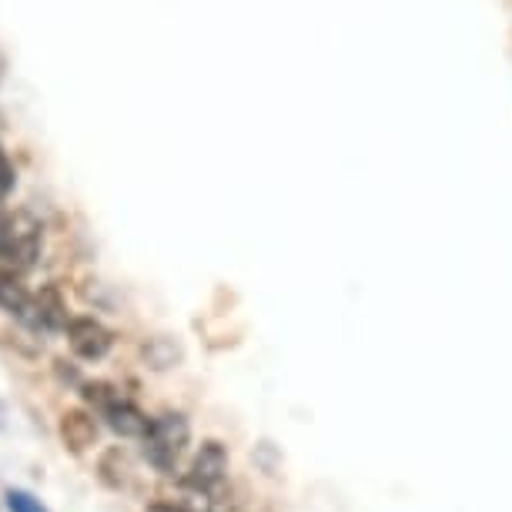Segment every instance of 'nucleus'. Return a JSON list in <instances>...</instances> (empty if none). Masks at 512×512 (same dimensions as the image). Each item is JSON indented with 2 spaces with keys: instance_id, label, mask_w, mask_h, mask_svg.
I'll use <instances>...</instances> for the list:
<instances>
[{
  "instance_id": "f257e3e1",
  "label": "nucleus",
  "mask_w": 512,
  "mask_h": 512,
  "mask_svg": "<svg viewBox=\"0 0 512 512\" xmlns=\"http://www.w3.org/2000/svg\"><path fill=\"white\" fill-rule=\"evenodd\" d=\"M191 446V422L185 412H161L154 415L148 432L141 436V456L144 462L161 472V476H171L178 469L181 456Z\"/></svg>"
},
{
  "instance_id": "f03ea898",
  "label": "nucleus",
  "mask_w": 512,
  "mask_h": 512,
  "mask_svg": "<svg viewBox=\"0 0 512 512\" xmlns=\"http://www.w3.org/2000/svg\"><path fill=\"white\" fill-rule=\"evenodd\" d=\"M64 335H67V345L77 359L84 362H101L108 359L111 349H114V335L111 328L98 322L94 315H71L64 325Z\"/></svg>"
},
{
  "instance_id": "7ed1b4c3",
  "label": "nucleus",
  "mask_w": 512,
  "mask_h": 512,
  "mask_svg": "<svg viewBox=\"0 0 512 512\" xmlns=\"http://www.w3.org/2000/svg\"><path fill=\"white\" fill-rule=\"evenodd\" d=\"M228 476V449L221 446L218 439H205L201 442V449L195 452V459H191L188 472L181 476V486L185 489H198V492H215L221 482Z\"/></svg>"
},
{
  "instance_id": "20e7f679",
  "label": "nucleus",
  "mask_w": 512,
  "mask_h": 512,
  "mask_svg": "<svg viewBox=\"0 0 512 512\" xmlns=\"http://www.w3.org/2000/svg\"><path fill=\"white\" fill-rule=\"evenodd\" d=\"M67 302L57 285H41V292H31V302H27L21 322L31 328L34 335H51V332H64L67 325Z\"/></svg>"
},
{
  "instance_id": "39448f33",
  "label": "nucleus",
  "mask_w": 512,
  "mask_h": 512,
  "mask_svg": "<svg viewBox=\"0 0 512 512\" xmlns=\"http://www.w3.org/2000/svg\"><path fill=\"white\" fill-rule=\"evenodd\" d=\"M41 248H44V235H41V225L34 218H14L11 221V241H7V251H4V262L7 268H14L17 275L31 272L41 258Z\"/></svg>"
},
{
  "instance_id": "423d86ee",
  "label": "nucleus",
  "mask_w": 512,
  "mask_h": 512,
  "mask_svg": "<svg viewBox=\"0 0 512 512\" xmlns=\"http://www.w3.org/2000/svg\"><path fill=\"white\" fill-rule=\"evenodd\" d=\"M101 419H104V425L114 432V436H121V439H138L141 442V436L148 432V425H151V419L144 415L138 405H134L131 399H124V395H118L108 409L101 412Z\"/></svg>"
},
{
  "instance_id": "0eeeda50",
  "label": "nucleus",
  "mask_w": 512,
  "mask_h": 512,
  "mask_svg": "<svg viewBox=\"0 0 512 512\" xmlns=\"http://www.w3.org/2000/svg\"><path fill=\"white\" fill-rule=\"evenodd\" d=\"M61 439L71 452H88L98 446V422H94V412L88 409H67L61 415Z\"/></svg>"
},
{
  "instance_id": "6e6552de",
  "label": "nucleus",
  "mask_w": 512,
  "mask_h": 512,
  "mask_svg": "<svg viewBox=\"0 0 512 512\" xmlns=\"http://www.w3.org/2000/svg\"><path fill=\"white\" fill-rule=\"evenodd\" d=\"M185 359V349L181 342H175L171 335H154L141 345V362L148 365L151 372H168Z\"/></svg>"
},
{
  "instance_id": "1a4fd4ad",
  "label": "nucleus",
  "mask_w": 512,
  "mask_h": 512,
  "mask_svg": "<svg viewBox=\"0 0 512 512\" xmlns=\"http://www.w3.org/2000/svg\"><path fill=\"white\" fill-rule=\"evenodd\" d=\"M27 302H31V288L24 285V275H17L14 268H0V312L21 318Z\"/></svg>"
},
{
  "instance_id": "9d476101",
  "label": "nucleus",
  "mask_w": 512,
  "mask_h": 512,
  "mask_svg": "<svg viewBox=\"0 0 512 512\" xmlns=\"http://www.w3.org/2000/svg\"><path fill=\"white\" fill-rule=\"evenodd\" d=\"M101 462L104 466H114V472H104V482H108L111 489H124L131 482V462H128V456H124L121 449H108L101 456Z\"/></svg>"
},
{
  "instance_id": "9b49d317",
  "label": "nucleus",
  "mask_w": 512,
  "mask_h": 512,
  "mask_svg": "<svg viewBox=\"0 0 512 512\" xmlns=\"http://www.w3.org/2000/svg\"><path fill=\"white\" fill-rule=\"evenodd\" d=\"M4 506H7V512H51L34 492H27V489H7Z\"/></svg>"
},
{
  "instance_id": "f8f14e48",
  "label": "nucleus",
  "mask_w": 512,
  "mask_h": 512,
  "mask_svg": "<svg viewBox=\"0 0 512 512\" xmlns=\"http://www.w3.org/2000/svg\"><path fill=\"white\" fill-rule=\"evenodd\" d=\"M14 185H17V171H14L11 158H7V151L0 148V195H7V191H14Z\"/></svg>"
},
{
  "instance_id": "ddd939ff",
  "label": "nucleus",
  "mask_w": 512,
  "mask_h": 512,
  "mask_svg": "<svg viewBox=\"0 0 512 512\" xmlns=\"http://www.w3.org/2000/svg\"><path fill=\"white\" fill-rule=\"evenodd\" d=\"M7 241H11V221H7V218H0V262H4Z\"/></svg>"
},
{
  "instance_id": "4468645a",
  "label": "nucleus",
  "mask_w": 512,
  "mask_h": 512,
  "mask_svg": "<svg viewBox=\"0 0 512 512\" xmlns=\"http://www.w3.org/2000/svg\"><path fill=\"white\" fill-rule=\"evenodd\" d=\"M148 512H185L178 506V502H151Z\"/></svg>"
},
{
  "instance_id": "2eb2a0df",
  "label": "nucleus",
  "mask_w": 512,
  "mask_h": 512,
  "mask_svg": "<svg viewBox=\"0 0 512 512\" xmlns=\"http://www.w3.org/2000/svg\"><path fill=\"white\" fill-rule=\"evenodd\" d=\"M0 74H4V57H0Z\"/></svg>"
},
{
  "instance_id": "dca6fc26",
  "label": "nucleus",
  "mask_w": 512,
  "mask_h": 512,
  "mask_svg": "<svg viewBox=\"0 0 512 512\" xmlns=\"http://www.w3.org/2000/svg\"><path fill=\"white\" fill-rule=\"evenodd\" d=\"M0 218H4V215H0Z\"/></svg>"
}]
</instances>
